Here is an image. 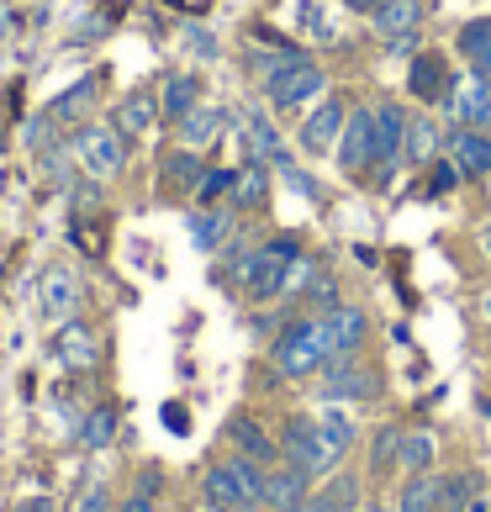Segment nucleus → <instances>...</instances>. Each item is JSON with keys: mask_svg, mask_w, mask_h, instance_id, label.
I'll return each mask as SVG.
<instances>
[{"mask_svg": "<svg viewBox=\"0 0 491 512\" xmlns=\"http://www.w3.org/2000/svg\"><path fill=\"white\" fill-rule=\"evenodd\" d=\"M275 370L286 381H301V375H323V365L333 359V344H328V328L323 317H296L275 333Z\"/></svg>", "mask_w": 491, "mask_h": 512, "instance_id": "nucleus-1", "label": "nucleus"}, {"mask_svg": "<svg viewBox=\"0 0 491 512\" xmlns=\"http://www.w3.org/2000/svg\"><path fill=\"white\" fill-rule=\"evenodd\" d=\"M323 90H328L323 64H312L301 48H286V53L275 59V69L264 74V101H270L275 111H296V106L317 101Z\"/></svg>", "mask_w": 491, "mask_h": 512, "instance_id": "nucleus-2", "label": "nucleus"}, {"mask_svg": "<svg viewBox=\"0 0 491 512\" xmlns=\"http://www.w3.org/2000/svg\"><path fill=\"white\" fill-rule=\"evenodd\" d=\"M280 460L307 470V476H333L338 460H344V449H333L323 433H317V417L296 412V417L280 423Z\"/></svg>", "mask_w": 491, "mask_h": 512, "instance_id": "nucleus-3", "label": "nucleus"}, {"mask_svg": "<svg viewBox=\"0 0 491 512\" xmlns=\"http://www.w3.org/2000/svg\"><path fill=\"white\" fill-rule=\"evenodd\" d=\"M69 148H74L85 175H96V180H117L127 169V132L117 122H80Z\"/></svg>", "mask_w": 491, "mask_h": 512, "instance_id": "nucleus-4", "label": "nucleus"}, {"mask_svg": "<svg viewBox=\"0 0 491 512\" xmlns=\"http://www.w3.org/2000/svg\"><path fill=\"white\" fill-rule=\"evenodd\" d=\"M80 307H85V275L74 264H48L37 275V322L43 328H64V322L80 317Z\"/></svg>", "mask_w": 491, "mask_h": 512, "instance_id": "nucleus-5", "label": "nucleus"}, {"mask_svg": "<svg viewBox=\"0 0 491 512\" xmlns=\"http://www.w3.org/2000/svg\"><path fill=\"white\" fill-rule=\"evenodd\" d=\"M317 396H323V402H375V396H381V375L360 370V359H354V354H338V359L323 365Z\"/></svg>", "mask_w": 491, "mask_h": 512, "instance_id": "nucleus-6", "label": "nucleus"}, {"mask_svg": "<svg viewBox=\"0 0 491 512\" xmlns=\"http://www.w3.org/2000/svg\"><path fill=\"white\" fill-rule=\"evenodd\" d=\"M338 169H344L349 180H360L375 169V106L349 111L344 138H338Z\"/></svg>", "mask_w": 491, "mask_h": 512, "instance_id": "nucleus-7", "label": "nucleus"}, {"mask_svg": "<svg viewBox=\"0 0 491 512\" xmlns=\"http://www.w3.org/2000/svg\"><path fill=\"white\" fill-rule=\"evenodd\" d=\"M344 122H349V106L338 101V96H323L317 101V111L307 122H301V132H296V143H301V154H328V148L344 138Z\"/></svg>", "mask_w": 491, "mask_h": 512, "instance_id": "nucleus-8", "label": "nucleus"}, {"mask_svg": "<svg viewBox=\"0 0 491 512\" xmlns=\"http://www.w3.org/2000/svg\"><path fill=\"white\" fill-rule=\"evenodd\" d=\"M307 486H312L307 470L270 465V470H264V486H259V507H264V512H291V507L307 502Z\"/></svg>", "mask_w": 491, "mask_h": 512, "instance_id": "nucleus-9", "label": "nucleus"}, {"mask_svg": "<svg viewBox=\"0 0 491 512\" xmlns=\"http://www.w3.org/2000/svg\"><path fill=\"white\" fill-rule=\"evenodd\" d=\"M444 154H455L465 169V180H486L491 175V132L481 127H449L444 132Z\"/></svg>", "mask_w": 491, "mask_h": 512, "instance_id": "nucleus-10", "label": "nucleus"}, {"mask_svg": "<svg viewBox=\"0 0 491 512\" xmlns=\"http://www.w3.org/2000/svg\"><path fill=\"white\" fill-rule=\"evenodd\" d=\"M228 444H233V454H249V460H259V465H280V439L264 433V423L249 417V412H238L228 423Z\"/></svg>", "mask_w": 491, "mask_h": 512, "instance_id": "nucleus-11", "label": "nucleus"}, {"mask_svg": "<svg viewBox=\"0 0 491 512\" xmlns=\"http://www.w3.org/2000/svg\"><path fill=\"white\" fill-rule=\"evenodd\" d=\"M407 111L386 101L375 106V164H402V148H407Z\"/></svg>", "mask_w": 491, "mask_h": 512, "instance_id": "nucleus-12", "label": "nucleus"}, {"mask_svg": "<svg viewBox=\"0 0 491 512\" xmlns=\"http://www.w3.org/2000/svg\"><path fill=\"white\" fill-rule=\"evenodd\" d=\"M323 328H328V344H333V359H338V354H360L370 322L354 301H338L333 312H323Z\"/></svg>", "mask_w": 491, "mask_h": 512, "instance_id": "nucleus-13", "label": "nucleus"}, {"mask_svg": "<svg viewBox=\"0 0 491 512\" xmlns=\"http://www.w3.org/2000/svg\"><path fill=\"white\" fill-rule=\"evenodd\" d=\"M53 349H59V359H64L69 370H96V359H101V333L85 328V322L74 317V322H64V328H59V344H53Z\"/></svg>", "mask_w": 491, "mask_h": 512, "instance_id": "nucleus-14", "label": "nucleus"}, {"mask_svg": "<svg viewBox=\"0 0 491 512\" xmlns=\"http://www.w3.org/2000/svg\"><path fill=\"white\" fill-rule=\"evenodd\" d=\"M407 90L418 101H444L449 90H455V80H449V69H444V59L439 53H418V59H412V69H407Z\"/></svg>", "mask_w": 491, "mask_h": 512, "instance_id": "nucleus-15", "label": "nucleus"}, {"mask_svg": "<svg viewBox=\"0 0 491 512\" xmlns=\"http://www.w3.org/2000/svg\"><path fill=\"white\" fill-rule=\"evenodd\" d=\"M164 122V106L154 90H127V101L117 106V127L127 132V138H148Z\"/></svg>", "mask_w": 491, "mask_h": 512, "instance_id": "nucleus-16", "label": "nucleus"}, {"mask_svg": "<svg viewBox=\"0 0 491 512\" xmlns=\"http://www.w3.org/2000/svg\"><path fill=\"white\" fill-rule=\"evenodd\" d=\"M175 127H180V148H196V154H201V148H212V143L222 138V127H228V111L201 101L191 117H180Z\"/></svg>", "mask_w": 491, "mask_h": 512, "instance_id": "nucleus-17", "label": "nucleus"}, {"mask_svg": "<svg viewBox=\"0 0 491 512\" xmlns=\"http://www.w3.org/2000/svg\"><path fill=\"white\" fill-rule=\"evenodd\" d=\"M159 175H164V191L196 196V185H201V175H206V164H201L196 148H175V154H164Z\"/></svg>", "mask_w": 491, "mask_h": 512, "instance_id": "nucleus-18", "label": "nucleus"}, {"mask_svg": "<svg viewBox=\"0 0 491 512\" xmlns=\"http://www.w3.org/2000/svg\"><path fill=\"white\" fill-rule=\"evenodd\" d=\"M228 233H233V206H201L191 217V243L201 254H217Z\"/></svg>", "mask_w": 491, "mask_h": 512, "instance_id": "nucleus-19", "label": "nucleus"}, {"mask_svg": "<svg viewBox=\"0 0 491 512\" xmlns=\"http://www.w3.org/2000/svg\"><path fill=\"white\" fill-rule=\"evenodd\" d=\"M460 53L476 80H491V16H476V22L460 27Z\"/></svg>", "mask_w": 491, "mask_h": 512, "instance_id": "nucleus-20", "label": "nucleus"}, {"mask_svg": "<svg viewBox=\"0 0 491 512\" xmlns=\"http://www.w3.org/2000/svg\"><path fill=\"white\" fill-rule=\"evenodd\" d=\"M159 106H164V122L191 117V111L201 106V80L196 74H169L164 90H159Z\"/></svg>", "mask_w": 491, "mask_h": 512, "instance_id": "nucleus-21", "label": "nucleus"}, {"mask_svg": "<svg viewBox=\"0 0 491 512\" xmlns=\"http://www.w3.org/2000/svg\"><path fill=\"white\" fill-rule=\"evenodd\" d=\"M264 196H270V169H264V159H249L238 169V185H233L228 206L233 212H254V206H264Z\"/></svg>", "mask_w": 491, "mask_h": 512, "instance_id": "nucleus-22", "label": "nucleus"}, {"mask_svg": "<svg viewBox=\"0 0 491 512\" xmlns=\"http://www.w3.org/2000/svg\"><path fill=\"white\" fill-rule=\"evenodd\" d=\"M439 148H444V132H439L433 117H412L407 122V148H402L407 164H433V159H439Z\"/></svg>", "mask_w": 491, "mask_h": 512, "instance_id": "nucleus-23", "label": "nucleus"}, {"mask_svg": "<svg viewBox=\"0 0 491 512\" xmlns=\"http://www.w3.org/2000/svg\"><path fill=\"white\" fill-rule=\"evenodd\" d=\"M381 37H402V32H418L423 27V0H386L381 11L370 16Z\"/></svg>", "mask_w": 491, "mask_h": 512, "instance_id": "nucleus-24", "label": "nucleus"}, {"mask_svg": "<svg viewBox=\"0 0 491 512\" xmlns=\"http://www.w3.org/2000/svg\"><path fill=\"white\" fill-rule=\"evenodd\" d=\"M90 106H96V80H80V85H69L64 96H53L43 117H48V122H74V127H80Z\"/></svg>", "mask_w": 491, "mask_h": 512, "instance_id": "nucleus-25", "label": "nucleus"}, {"mask_svg": "<svg viewBox=\"0 0 491 512\" xmlns=\"http://www.w3.org/2000/svg\"><path fill=\"white\" fill-rule=\"evenodd\" d=\"M396 512H439V476H433V470L407 476L402 497H396Z\"/></svg>", "mask_w": 491, "mask_h": 512, "instance_id": "nucleus-26", "label": "nucleus"}, {"mask_svg": "<svg viewBox=\"0 0 491 512\" xmlns=\"http://www.w3.org/2000/svg\"><path fill=\"white\" fill-rule=\"evenodd\" d=\"M243 148H249V159H264V164L280 154V132L270 127L264 111H249V122H243Z\"/></svg>", "mask_w": 491, "mask_h": 512, "instance_id": "nucleus-27", "label": "nucleus"}, {"mask_svg": "<svg viewBox=\"0 0 491 512\" xmlns=\"http://www.w3.org/2000/svg\"><path fill=\"white\" fill-rule=\"evenodd\" d=\"M117 423H122V417H117V407H90L85 417H80V444L85 449H106L111 439H117Z\"/></svg>", "mask_w": 491, "mask_h": 512, "instance_id": "nucleus-28", "label": "nucleus"}, {"mask_svg": "<svg viewBox=\"0 0 491 512\" xmlns=\"http://www.w3.org/2000/svg\"><path fill=\"white\" fill-rule=\"evenodd\" d=\"M396 454H402V428L381 423V428H375V439H370V470H375V476H391Z\"/></svg>", "mask_w": 491, "mask_h": 512, "instance_id": "nucleus-29", "label": "nucleus"}, {"mask_svg": "<svg viewBox=\"0 0 491 512\" xmlns=\"http://www.w3.org/2000/svg\"><path fill=\"white\" fill-rule=\"evenodd\" d=\"M476 491H481V476H470V470H460V476L439 481V512H470Z\"/></svg>", "mask_w": 491, "mask_h": 512, "instance_id": "nucleus-30", "label": "nucleus"}, {"mask_svg": "<svg viewBox=\"0 0 491 512\" xmlns=\"http://www.w3.org/2000/svg\"><path fill=\"white\" fill-rule=\"evenodd\" d=\"M433 439L428 433H402V454H396V470H407V476H423V470H433Z\"/></svg>", "mask_w": 491, "mask_h": 512, "instance_id": "nucleus-31", "label": "nucleus"}, {"mask_svg": "<svg viewBox=\"0 0 491 512\" xmlns=\"http://www.w3.org/2000/svg\"><path fill=\"white\" fill-rule=\"evenodd\" d=\"M465 185V169L455 164V154H439L428 164V180H423V196H449V191H460Z\"/></svg>", "mask_w": 491, "mask_h": 512, "instance_id": "nucleus-32", "label": "nucleus"}, {"mask_svg": "<svg viewBox=\"0 0 491 512\" xmlns=\"http://www.w3.org/2000/svg\"><path fill=\"white\" fill-rule=\"evenodd\" d=\"M233 185H238V169H206L201 185H196V201L201 206H217V201L233 196Z\"/></svg>", "mask_w": 491, "mask_h": 512, "instance_id": "nucleus-33", "label": "nucleus"}, {"mask_svg": "<svg viewBox=\"0 0 491 512\" xmlns=\"http://www.w3.org/2000/svg\"><path fill=\"white\" fill-rule=\"evenodd\" d=\"M317 433H323L333 449H344V454H349V444H354V423H349V412H338V407H328L323 417H317Z\"/></svg>", "mask_w": 491, "mask_h": 512, "instance_id": "nucleus-34", "label": "nucleus"}, {"mask_svg": "<svg viewBox=\"0 0 491 512\" xmlns=\"http://www.w3.org/2000/svg\"><path fill=\"white\" fill-rule=\"evenodd\" d=\"M301 296L312 301V317H323V312H333V307H338V280H333L328 270H317V275H312V286L301 291Z\"/></svg>", "mask_w": 491, "mask_h": 512, "instance_id": "nucleus-35", "label": "nucleus"}, {"mask_svg": "<svg viewBox=\"0 0 491 512\" xmlns=\"http://www.w3.org/2000/svg\"><path fill=\"white\" fill-rule=\"evenodd\" d=\"M323 491L333 497L338 512H354V507H360V476H349V470H333V481H328Z\"/></svg>", "mask_w": 491, "mask_h": 512, "instance_id": "nucleus-36", "label": "nucleus"}, {"mask_svg": "<svg viewBox=\"0 0 491 512\" xmlns=\"http://www.w3.org/2000/svg\"><path fill=\"white\" fill-rule=\"evenodd\" d=\"M101 185H106V180H96V175H90V180H74V185H69V201L80 206V212H85V206H90V212H101Z\"/></svg>", "mask_w": 491, "mask_h": 512, "instance_id": "nucleus-37", "label": "nucleus"}, {"mask_svg": "<svg viewBox=\"0 0 491 512\" xmlns=\"http://www.w3.org/2000/svg\"><path fill=\"white\" fill-rule=\"evenodd\" d=\"M185 43H191V53H196V59H217V37L212 32H206V27H185Z\"/></svg>", "mask_w": 491, "mask_h": 512, "instance_id": "nucleus-38", "label": "nucleus"}, {"mask_svg": "<svg viewBox=\"0 0 491 512\" xmlns=\"http://www.w3.org/2000/svg\"><path fill=\"white\" fill-rule=\"evenodd\" d=\"M386 43H391L396 59H418V43H423V37H418V32H402V37H386Z\"/></svg>", "mask_w": 491, "mask_h": 512, "instance_id": "nucleus-39", "label": "nucleus"}, {"mask_svg": "<svg viewBox=\"0 0 491 512\" xmlns=\"http://www.w3.org/2000/svg\"><path fill=\"white\" fill-rule=\"evenodd\" d=\"M280 175H286V180H291V185H296V191L307 196V201H317V185H312L307 169H296V164H291V169H280Z\"/></svg>", "mask_w": 491, "mask_h": 512, "instance_id": "nucleus-40", "label": "nucleus"}, {"mask_svg": "<svg viewBox=\"0 0 491 512\" xmlns=\"http://www.w3.org/2000/svg\"><path fill=\"white\" fill-rule=\"evenodd\" d=\"M111 512H154V497H143V491H132L127 502H117Z\"/></svg>", "mask_w": 491, "mask_h": 512, "instance_id": "nucleus-41", "label": "nucleus"}, {"mask_svg": "<svg viewBox=\"0 0 491 512\" xmlns=\"http://www.w3.org/2000/svg\"><path fill=\"white\" fill-rule=\"evenodd\" d=\"M301 512H338V507H333V497H328V491H317V497H307V502H301Z\"/></svg>", "mask_w": 491, "mask_h": 512, "instance_id": "nucleus-42", "label": "nucleus"}, {"mask_svg": "<svg viewBox=\"0 0 491 512\" xmlns=\"http://www.w3.org/2000/svg\"><path fill=\"white\" fill-rule=\"evenodd\" d=\"M344 6H349L354 16H375V11H381V6H386V0H344Z\"/></svg>", "mask_w": 491, "mask_h": 512, "instance_id": "nucleus-43", "label": "nucleus"}, {"mask_svg": "<svg viewBox=\"0 0 491 512\" xmlns=\"http://www.w3.org/2000/svg\"><path fill=\"white\" fill-rule=\"evenodd\" d=\"M164 423L175 428V433H185V407H164Z\"/></svg>", "mask_w": 491, "mask_h": 512, "instance_id": "nucleus-44", "label": "nucleus"}, {"mask_svg": "<svg viewBox=\"0 0 491 512\" xmlns=\"http://www.w3.org/2000/svg\"><path fill=\"white\" fill-rule=\"evenodd\" d=\"M481 249H486V259H491V222L481 227Z\"/></svg>", "mask_w": 491, "mask_h": 512, "instance_id": "nucleus-45", "label": "nucleus"}, {"mask_svg": "<svg viewBox=\"0 0 491 512\" xmlns=\"http://www.w3.org/2000/svg\"><path fill=\"white\" fill-rule=\"evenodd\" d=\"M233 512H264V507H259V502H238Z\"/></svg>", "mask_w": 491, "mask_h": 512, "instance_id": "nucleus-46", "label": "nucleus"}, {"mask_svg": "<svg viewBox=\"0 0 491 512\" xmlns=\"http://www.w3.org/2000/svg\"><path fill=\"white\" fill-rule=\"evenodd\" d=\"M481 417H486V423H491V396H481Z\"/></svg>", "mask_w": 491, "mask_h": 512, "instance_id": "nucleus-47", "label": "nucleus"}, {"mask_svg": "<svg viewBox=\"0 0 491 512\" xmlns=\"http://www.w3.org/2000/svg\"><path fill=\"white\" fill-rule=\"evenodd\" d=\"M470 512H491V507H486V502H481V497H476V502H470Z\"/></svg>", "mask_w": 491, "mask_h": 512, "instance_id": "nucleus-48", "label": "nucleus"}, {"mask_svg": "<svg viewBox=\"0 0 491 512\" xmlns=\"http://www.w3.org/2000/svg\"><path fill=\"white\" fill-rule=\"evenodd\" d=\"M481 312H486V322H491V296H486V301H481Z\"/></svg>", "mask_w": 491, "mask_h": 512, "instance_id": "nucleus-49", "label": "nucleus"}, {"mask_svg": "<svg viewBox=\"0 0 491 512\" xmlns=\"http://www.w3.org/2000/svg\"><path fill=\"white\" fill-rule=\"evenodd\" d=\"M354 512H365V507H354Z\"/></svg>", "mask_w": 491, "mask_h": 512, "instance_id": "nucleus-50", "label": "nucleus"}, {"mask_svg": "<svg viewBox=\"0 0 491 512\" xmlns=\"http://www.w3.org/2000/svg\"><path fill=\"white\" fill-rule=\"evenodd\" d=\"M291 512H301V507H291Z\"/></svg>", "mask_w": 491, "mask_h": 512, "instance_id": "nucleus-51", "label": "nucleus"}]
</instances>
